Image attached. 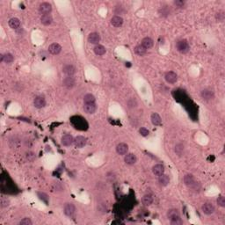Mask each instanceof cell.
<instances>
[{"mask_svg":"<svg viewBox=\"0 0 225 225\" xmlns=\"http://www.w3.org/2000/svg\"><path fill=\"white\" fill-rule=\"evenodd\" d=\"M176 47H177L178 51L182 54L187 53V52L189 51V49H190L188 42L185 40H179V41L177 42V44H176Z\"/></svg>","mask_w":225,"mask_h":225,"instance_id":"cell-1","label":"cell"},{"mask_svg":"<svg viewBox=\"0 0 225 225\" xmlns=\"http://www.w3.org/2000/svg\"><path fill=\"white\" fill-rule=\"evenodd\" d=\"M52 11V5L48 3V2H44V3H41L39 6V12L42 15L44 14H49Z\"/></svg>","mask_w":225,"mask_h":225,"instance_id":"cell-2","label":"cell"},{"mask_svg":"<svg viewBox=\"0 0 225 225\" xmlns=\"http://www.w3.org/2000/svg\"><path fill=\"white\" fill-rule=\"evenodd\" d=\"M184 182L187 186H190L192 188H196L197 187V182L195 181L194 178L191 174H186L184 177Z\"/></svg>","mask_w":225,"mask_h":225,"instance_id":"cell-3","label":"cell"},{"mask_svg":"<svg viewBox=\"0 0 225 225\" xmlns=\"http://www.w3.org/2000/svg\"><path fill=\"white\" fill-rule=\"evenodd\" d=\"M201 210L205 215H211L215 211V207L210 202H206L202 205Z\"/></svg>","mask_w":225,"mask_h":225,"instance_id":"cell-4","label":"cell"},{"mask_svg":"<svg viewBox=\"0 0 225 225\" xmlns=\"http://www.w3.org/2000/svg\"><path fill=\"white\" fill-rule=\"evenodd\" d=\"M40 22L44 26H49V25H51L52 22H53V17H52V15L50 13L41 15V17H40Z\"/></svg>","mask_w":225,"mask_h":225,"instance_id":"cell-5","label":"cell"},{"mask_svg":"<svg viewBox=\"0 0 225 225\" xmlns=\"http://www.w3.org/2000/svg\"><path fill=\"white\" fill-rule=\"evenodd\" d=\"M63 72L67 77H72L76 73V68L72 64H67L63 68Z\"/></svg>","mask_w":225,"mask_h":225,"instance_id":"cell-6","label":"cell"},{"mask_svg":"<svg viewBox=\"0 0 225 225\" xmlns=\"http://www.w3.org/2000/svg\"><path fill=\"white\" fill-rule=\"evenodd\" d=\"M116 151L119 155H126L129 151V146L125 143H120L116 147Z\"/></svg>","mask_w":225,"mask_h":225,"instance_id":"cell-7","label":"cell"},{"mask_svg":"<svg viewBox=\"0 0 225 225\" xmlns=\"http://www.w3.org/2000/svg\"><path fill=\"white\" fill-rule=\"evenodd\" d=\"M64 214L66 215L67 216H72L74 214H75V211H76V208L73 204L71 203H67L66 205L64 206Z\"/></svg>","mask_w":225,"mask_h":225,"instance_id":"cell-8","label":"cell"},{"mask_svg":"<svg viewBox=\"0 0 225 225\" xmlns=\"http://www.w3.org/2000/svg\"><path fill=\"white\" fill-rule=\"evenodd\" d=\"M164 78H165L167 83L174 84V83H176L177 80H178V76H177V74H176L175 72H173V71H169V72H167V73L165 74Z\"/></svg>","mask_w":225,"mask_h":225,"instance_id":"cell-9","label":"cell"},{"mask_svg":"<svg viewBox=\"0 0 225 225\" xmlns=\"http://www.w3.org/2000/svg\"><path fill=\"white\" fill-rule=\"evenodd\" d=\"M74 144V138L71 135H64L62 137V144L64 146H70Z\"/></svg>","mask_w":225,"mask_h":225,"instance_id":"cell-10","label":"cell"},{"mask_svg":"<svg viewBox=\"0 0 225 225\" xmlns=\"http://www.w3.org/2000/svg\"><path fill=\"white\" fill-rule=\"evenodd\" d=\"M74 144L77 148H83L86 145V138L82 135H78L74 139Z\"/></svg>","mask_w":225,"mask_h":225,"instance_id":"cell-11","label":"cell"},{"mask_svg":"<svg viewBox=\"0 0 225 225\" xmlns=\"http://www.w3.org/2000/svg\"><path fill=\"white\" fill-rule=\"evenodd\" d=\"M34 105L36 108H42V107L46 106V99L41 96H38V97H36L34 99Z\"/></svg>","mask_w":225,"mask_h":225,"instance_id":"cell-12","label":"cell"},{"mask_svg":"<svg viewBox=\"0 0 225 225\" xmlns=\"http://www.w3.org/2000/svg\"><path fill=\"white\" fill-rule=\"evenodd\" d=\"M111 24H112V26H114V27H121L122 24H123V19L120 16L115 15L111 19Z\"/></svg>","mask_w":225,"mask_h":225,"instance_id":"cell-13","label":"cell"},{"mask_svg":"<svg viewBox=\"0 0 225 225\" xmlns=\"http://www.w3.org/2000/svg\"><path fill=\"white\" fill-rule=\"evenodd\" d=\"M62 50V47L58 43H52L49 47V52L52 55H58Z\"/></svg>","mask_w":225,"mask_h":225,"instance_id":"cell-14","label":"cell"},{"mask_svg":"<svg viewBox=\"0 0 225 225\" xmlns=\"http://www.w3.org/2000/svg\"><path fill=\"white\" fill-rule=\"evenodd\" d=\"M88 41L92 44H99L100 41V36L98 33H91L88 36Z\"/></svg>","mask_w":225,"mask_h":225,"instance_id":"cell-15","label":"cell"},{"mask_svg":"<svg viewBox=\"0 0 225 225\" xmlns=\"http://www.w3.org/2000/svg\"><path fill=\"white\" fill-rule=\"evenodd\" d=\"M97 110V106L95 105V103H91V104H84V111L88 114H94Z\"/></svg>","mask_w":225,"mask_h":225,"instance_id":"cell-16","label":"cell"},{"mask_svg":"<svg viewBox=\"0 0 225 225\" xmlns=\"http://www.w3.org/2000/svg\"><path fill=\"white\" fill-rule=\"evenodd\" d=\"M124 161H125V163H126L127 164L131 165V164H135V162H136V157H135V155H134L132 153H127V154L125 155Z\"/></svg>","mask_w":225,"mask_h":225,"instance_id":"cell-17","label":"cell"},{"mask_svg":"<svg viewBox=\"0 0 225 225\" xmlns=\"http://www.w3.org/2000/svg\"><path fill=\"white\" fill-rule=\"evenodd\" d=\"M200 95H201V98L205 100H210L212 99H214V93L211 90H209V89L203 90L200 93Z\"/></svg>","mask_w":225,"mask_h":225,"instance_id":"cell-18","label":"cell"},{"mask_svg":"<svg viewBox=\"0 0 225 225\" xmlns=\"http://www.w3.org/2000/svg\"><path fill=\"white\" fill-rule=\"evenodd\" d=\"M63 84L67 88L70 89L75 85V79L72 77H66L63 81Z\"/></svg>","mask_w":225,"mask_h":225,"instance_id":"cell-19","label":"cell"},{"mask_svg":"<svg viewBox=\"0 0 225 225\" xmlns=\"http://www.w3.org/2000/svg\"><path fill=\"white\" fill-rule=\"evenodd\" d=\"M152 172L153 173L156 175V176H161L162 174H164V165H162V164H156V165H154L153 166V168H152Z\"/></svg>","mask_w":225,"mask_h":225,"instance_id":"cell-20","label":"cell"},{"mask_svg":"<svg viewBox=\"0 0 225 225\" xmlns=\"http://www.w3.org/2000/svg\"><path fill=\"white\" fill-rule=\"evenodd\" d=\"M153 44H154V41L150 37H145L142 40V45L146 49H149L152 48Z\"/></svg>","mask_w":225,"mask_h":225,"instance_id":"cell-21","label":"cell"},{"mask_svg":"<svg viewBox=\"0 0 225 225\" xmlns=\"http://www.w3.org/2000/svg\"><path fill=\"white\" fill-rule=\"evenodd\" d=\"M158 182L160 185L166 186V185L170 183V178L167 175H165V174H162L161 176H159Z\"/></svg>","mask_w":225,"mask_h":225,"instance_id":"cell-22","label":"cell"},{"mask_svg":"<svg viewBox=\"0 0 225 225\" xmlns=\"http://www.w3.org/2000/svg\"><path fill=\"white\" fill-rule=\"evenodd\" d=\"M93 50H94V53L96 54L97 55H103L106 54V49H105V47L102 46V45H99V44L96 45V46L94 47Z\"/></svg>","mask_w":225,"mask_h":225,"instance_id":"cell-23","label":"cell"},{"mask_svg":"<svg viewBox=\"0 0 225 225\" xmlns=\"http://www.w3.org/2000/svg\"><path fill=\"white\" fill-rule=\"evenodd\" d=\"M151 122H152V124L155 125V126H158V125L161 124L162 119H161V117L159 116L157 113H153V114H151Z\"/></svg>","mask_w":225,"mask_h":225,"instance_id":"cell-24","label":"cell"},{"mask_svg":"<svg viewBox=\"0 0 225 225\" xmlns=\"http://www.w3.org/2000/svg\"><path fill=\"white\" fill-rule=\"evenodd\" d=\"M9 26L13 29H17L18 27L20 26V21L18 18H12L9 20Z\"/></svg>","mask_w":225,"mask_h":225,"instance_id":"cell-25","label":"cell"},{"mask_svg":"<svg viewBox=\"0 0 225 225\" xmlns=\"http://www.w3.org/2000/svg\"><path fill=\"white\" fill-rule=\"evenodd\" d=\"M146 51H147V49H146L141 44V45H137L135 48V53L136 54V55H140V56H143V55H144L146 54Z\"/></svg>","mask_w":225,"mask_h":225,"instance_id":"cell-26","label":"cell"},{"mask_svg":"<svg viewBox=\"0 0 225 225\" xmlns=\"http://www.w3.org/2000/svg\"><path fill=\"white\" fill-rule=\"evenodd\" d=\"M142 202L144 206H150L153 203V197L150 194H145L142 199Z\"/></svg>","mask_w":225,"mask_h":225,"instance_id":"cell-27","label":"cell"},{"mask_svg":"<svg viewBox=\"0 0 225 225\" xmlns=\"http://www.w3.org/2000/svg\"><path fill=\"white\" fill-rule=\"evenodd\" d=\"M95 97L92 93H88L84 95V104H91V103H95Z\"/></svg>","mask_w":225,"mask_h":225,"instance_id":"cell-28","label":"cell"},{"mask_svg":"<svg viewBox=\"0 0 225 225\" xmlns=\"http://www.w3.org/2000/svg\"><path fill=\"white\" fill-rule=\"evenodd\" d=\"M13 60L14 57L12 54L7 53L5 54V55H4V62L5 64H12V63L13 62Z\"/></svg>","mask_w":225,"mask_h":225,"instance_id":"cell-29","label":"cell"},{"mask_svg":"<svg viewBox=\"0 0 225 225\" xmlns=\"http://www.w3.org/2000/svg\"><path fill=\"white\" fill-rule=\"evenodd\" d=\"M167 216H168L169 219H172V218H174V217L179 216V213L177 209H171L167 213Z\"/></svg>","mask_w":225,"mask_h":225,"instance_id":"cell-30","label":"cell"},{"mask_svg":"<svg viewBox=\"0 0 225 225\" xmlns=\"http://www.w3.org/2000/svg\"><path fill=\"white\" fill-rule=\"evenodd\" d=\"M171 220V224L172 225H181L183 224V221L181 220L180 216H177L170 219Z\"/></svg>","mask_w":225,"mask_h":225,"instance_id":"cell-31","label":"cell"},{"mask_svg":"<svg viewBox=\"0 0 225 225\" xmlns=\"http://www.w3.org/2000/svg\"><path fill=\"white\" fill-rule=\"evenodd\" d=\"M26 158H27V159L29 162H34L35 160V158H36V156H35V154L34 152L28 151V152H27V154H26Z\"/></svg>","mask_w":225,"mask_h":225,"instance_id":"cell-32","label":"cell"},{"mask_svg":"<svg viewBox=\"0 0 225 225\" xmlns=\"http://www.w3.org/2000/svg\"><path fill=\"white\" fill-rule=\"evenodd\" d=\"M217 204L220 206V207H222V208H224L225 207V198L224 196H219L218 199H217Z\"/></svg>","mask_w":225,"mask_h":225,"instance_id":"cell-33","label":"cell"},{"mask_svg":"<svg viewBox=\"0 0 225 225\" xmlns=\"http://www.w3.org/2000/svg\"><path fill=\"white\" fill-rule=\"evenodd\" d=\"M19 224L20 225H32L33 224V223H32V221H31V219L30 218H24L23 220H21L20 222H19Z\"/></svg>","mask_w":225,"mask_h":225,"instance_id":"cell-34","label":"cell"},{"mask_svg":"<svg viewBox=\"0 0 225 225\" xmlns=\"http://www.w3.org/2000/svg\"><path fill=\"white\" fill-rule=\"evenodd\" d=\"M139 133H140L141 135H143V136H148L149 134H150V131H149L146 128H141V129H139Z\"/></svg>","mask_w":225,"mask_h":225,"instance_id":"cell-35","label":"cell"},{"mask_svg":"<svg viewBox=\"0 0 225 225\" xmlns=\"http://www.w3.org/2000/svg\"><path fill=\"white\" fill-rule=\"evenodd\" d=\"M38 195H39L40 200H42L43 201H45L46 203H48L49 198H48V195L46 194H44V193H38Z\"/></svg>","mask_w":225,"mask_h":225,"instance_id":"cell-36","label":"cell"},{"mask_svg":"<svg viewBox=\"0 0 225 225\" xmlns=\"http://www.w3.org/2000/svg\"><path fill=\"white\" fill-rule=\"evenodd\" d=\"M9 205V200L4 197H2L1 198V206L2 208H5Z\"/></svg>","mask_w":225,"mask_h":225,"instance_id":"cell-37","label":"cell"},{"mask_svg":"<svg viewBox=\"0 0 225 225\" xmlns=\"http://www.w3.org/2000/svg\"><path fill=\"white\" fill-rule=\"evenodd\" d=\"M174 4H175L177 7L183 8L184 5H185V2H184V1H181V0H177V1H174Z\"/></svg>","mask_w":225,"mask_h":225,"instance_id":"cell-38","label":"cell"},{"mask_svg":"<svg viewBox=\"0 0 225 225\" xmlns=\"http://www.w3.org/2000/svg\"><path fill=\"white\" fill-rule=\"evenodd\" d=\"M53 189L54 190H55V191H62V190H63V187H62V185H61L60 183L55 182L53 184Z\"/></svg>","mask_w":225,"mask_h":225,"instance_id":"cell-39","label":"cell"},{"mask_svg":"<svg viewBox=\"0 0 225 225\" xmlns=\"http://www.w3.org/2000/svg\"><path fill=\"white\" fill-rule=\"evenodd\" d=\"M159 13H161L162 16H164V15H168L169 14V11L166 9V8H162L161 10H159Z\"/></svg>","mask_w":225,"mask_h":225,"instance_id":"cell-40","label":"cell"},{"mask_svg":"<svg viewBox=\"0 0 225 225\" xmlns=\"http://www.w3.org/2000/svg\"><path fill=\"white\" fill-rule=\"evenodd\" d=\"M216 18H217L218 21L222 22L224 20V13H217V15H216Z\"/></svg>","mask_w":225,"mask_h":225,"instance_id":"cell-41","label":"cell"}]
</instances>
